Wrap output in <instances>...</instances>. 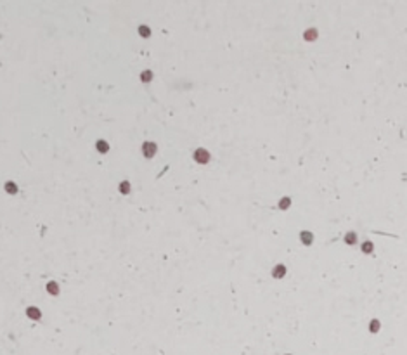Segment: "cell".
<instances>
[{
	"label": "cell",
	"mask_w": 407,
	"mask_h": 355,
	"mask_svg": "<svg viewBox=\"0 0 407 355\" xmlns=\"http://www.w3.org/2000/svg\"><path fill=\"white\" fill-rule=\"evenodd\" d=\"M7 189H9V191H16V187H14L12 184H7Z\"/></svg>",
	"instance_id": "obj_3"
},
{
	"label": "cell",
	"mask_w": 407,
	"mask_h": 355,
	"mask_svg": "<svg viewBox=\"0 0 407 355\" xmlns=\"http://www.w3.org/2000/svg\"><path fill=\"white\" fill-rule=\"evenodd\" d=\"M49 293H52V294H57V286L56 284H52V282H49Z\"/></svg>",
	"instance_id": "obj_1"
},
{
	"label": "cell",
	"mask_w": 407,
	"mask_h": 355,
	"mask_svg": "<svg viewBox=\"0 0 407 355\" xmlns=\"http://www.w3.org/2000/svg\"><path fill=\"white\" fill-rule=\"evenodd\" d=\"M28 314H30L31 317H35V319H38V317H40V312L35 310V308H30V310H28Z\"/></svg>",
	"instance_id": "obj_2"
}]
</instances>
